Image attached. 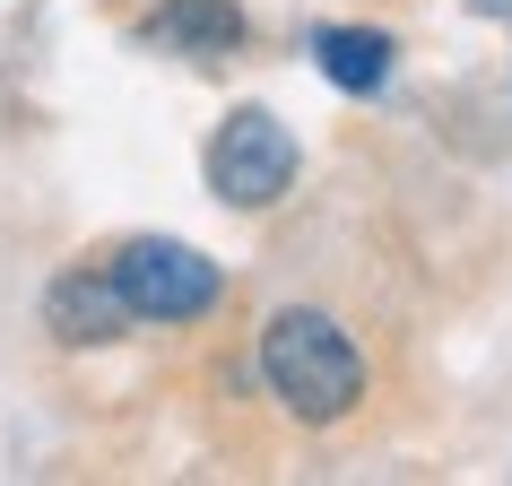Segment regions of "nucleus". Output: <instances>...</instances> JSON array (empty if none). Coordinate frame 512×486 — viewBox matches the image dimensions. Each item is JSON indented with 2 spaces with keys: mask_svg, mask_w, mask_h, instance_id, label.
I'll return each instance as SVG.
<instances>
[{
  "mask_svg": "<svg viewBox=\"0 0 512 486\" xmlns=\"http://www.w3.org/2000/svg\"><path fill=\"white\" fill-rule=\"evenodd\" d=\"M261 374H270L278 408L296 417V426H339L365 408V348H356V330L322 304H287L261 322Z\"/></svg>",
  "mask_w": 512,
  "mask_h": 486,
  "instance_id": "f257e3e1",
  "label": "nucleus"
},
{
  "mask_svg": "<svg viewBox=\"0 0 512 486\" xmlns=\"http://www.w3.org/2000/svg\"><path fill=\"white\" fill-rule=\"evenodd\" d=\"M105 270H113V287H122V304H131V322H200V313L226 304V270H217L209 252L174 243V235L113 243Z\"/></svg>",
  "mask_w": 512,
  "mask_h": 486,
  "instance_id": "f03ea898",
  "label": "nucleus"
},
{
  "mask_svg": "<svg viewBox=\"0 0 512 486\" xmlns=\"http://www.w3.org/2000/svg\"><path fill=\"white\" fill-rule=\"evenodd\" d=\"M296 165H304V148L270 105H235L209 139V191L226 209H278L296 191Z\"/></svg>",
  "mask_w": 512,
  "mask_h": 486,
  "instance_id": "7ed1b4c3",
  "label": "nucleus"
},
{
  "mask_svg": "<svg viewBox=\"0 0 512 486\" xmlns=\"http://www.w3.org/2000/svg\"><path fill=\"white\" fill-rule=\"evenodd\" d=\"M44 330H53L61 348H113L131 330V304H122L105 261H79V270H61L44 287Z\"/></svg>",
  "mask_w": 512,
  "mask_h": 486,
  "instance_id": "20e7f679",
  "label": "nucleus"
},
{
  "mask_svg": "<svg viewBox=\"0 0 512 486\" xmlns=\"http://www.w3.org/2000/svg\"><path fill=\"white\" fill-rule=\"evenodd\" d=\"M139 35L183 61H226V53H243V9L235 0H157Z\"/></svg>",
  "mask_w": 512,
  "mask_h": 486,
  "instance_id": "39448f33",
  "label": "nucleus"
},
{
  "mask_svg": "<svg viewBox=\"0 0 512 486\" xmlns=\"http://www.w3.org/2000/svg\"><path fill=\"white\" fill-rule=\"evenodd\" d=\"M391 35L382 27H322L313 35V61H322V79L339 87V96H374L382 79H391Z\"/></svg>",
  "mask_w": 512,
  "mask_h": 486,
  "instance_id": "423d86ee",
  "label": "nucleus"
},
{
  "mask_svg": "<svg viewBox=\"0 0 512 486\" xmlns=\"http://www.w3.org/2000/svg\"><path fill=\"white\" fill-rule=\"evenodd\" d=\"M469 9H486V18H512V0H469Z\"/></svg>",
  "mask_w": 512,
  "mask_h": 486,
  "instance_id": "0eeeda50",
  "label": "nucleus"
}]
</instances>
